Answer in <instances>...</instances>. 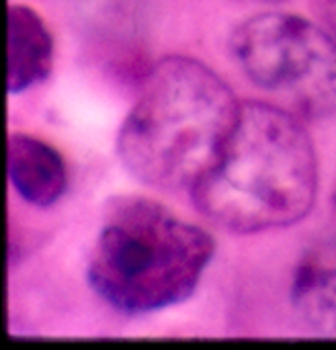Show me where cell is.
<instances>
[{"label":"cell","instance_id":"cell-1","mask_svg":"<svg viewBox=\"0 0 336 350\" xmlns=\"http://www.w3.org/2000/svg\"><path fill=\"white\" fill-rule=\"evenodd\" d=\"M318 195V158L300 115L250 100L205 174L193 185L197 211L234 234L300 224Z\"/></svg>","mask_w":336,"mask_h":350},{"label":"cell","instance_id":"cell-2","mask_svg":"<svg viewBox=\"0 0 336 350\" xmlns=\"http://www.w3.org/2000/svg\"><path fill=\"white\" fill-rule=\"evenodd\" d=\"M240 105L203 62L164 57L146 76L119 127L117 156L144 185L191 191L226 146Z\"/></svg>","mask_w":336,"mask_h":350},{"label":"cell","instance_id":"cell-3","mask_svg":"<svg viewBox=\"0 0 336 350\" xmlns=\"http://www.w3.org/2000/svg\"><path fill=\"white\" fill-rule=\"evenodd\" d=\"M216 254L199 226L146 197L115 199L86 265L90 289L113 310L146 316L187 301Z\"/></svg>","mask_w":336,"mask_h":350},{"label":"cell","instance_id":"cell-4","mask_svg":"<svg viewBox=\"0 0 336 350\" xmlns=\"http://www.w3.org/2000/svg\"><path fill=\"white\" fill-rule=\"evenodd\" d=\"M230 53L242 74L300 117L336 113V39L292 12H259L230 35Z\"/></svg>","mask_w":336,"mask_h":350},{"label":"cell","instance_id":"cell-5","mask_svg":"<svg viewBox=\"0 0 336 350\" xmlns=\"http://www.w3.org/2000/svg\"><path fill=\"white\" fill-rule=\"evenodd\" d=\"M8 178L14 191L33 207H51L68 187L62 154L29 133H12L6 144Z\"/></svg>","mask_w":336,"mask_h":350},{"label":"cell","instance_id":"cell-6","mask_svg":"<svg viewBox=\"0 0 336 350\" xmlns=\"http://www.w3.org/2000/svg\"><path fill=\"white\" fill-rule=\"evenodd\" d=\"M53 66V39L41 14L29 4L8 6V92L41 84Z\"/></svg>","mask_w":336,"mask_h":350},{"label":"cell","instance_id":"cell-7","mask_svg":"<svg viewBox=\"0 0 336 350\" xmlns=\"http://www.w3.org/2000/svg\"><path fill=\"white\" fill-rule=\"evenodd\" d=\"M292 304L314 332L336 336V250L314 248L302 256L292 279Z\"/></svg>","mask_w":336,"mask_h":350},{"label":"cell","instance_id":"cell-8","mask_svg":"<svg viewBox=\"0 0 336 350\" xmlns=\"http://www.w3.org/2000/svg\"><path fill=\"white\" fill-rule=\"evenodd\" d=\"M312 8L320 25L336 39V0H312Z\"/></svg>","mask_w":336,"mask_h":350},{"label":"cell","instance_id":"cell-9","mask_svg":"<svg viewBox=\"0 0 336 350\" xmlns=\"http://www.w3.org/2000/svg\"><path fill=\"white\" fill-rule=\"evenodd\" d=\"M333 205H335V213H336V187H335V193H333Z\"/></svg>","mask_w":336,"mask_h":350},{"label":"cell","instance_id":"cell-10","mask_svg":"<svg viewBox=\"0 0 336 350\" xmlns=\"http://www.w3.org/2000/svg\"><path fill=\"white\" fill-rule=\"evenodd\" d=\"M267 2H279V0H267Z\"/></svg>","mask_w":336,"mask_h":350}]
</instances>
